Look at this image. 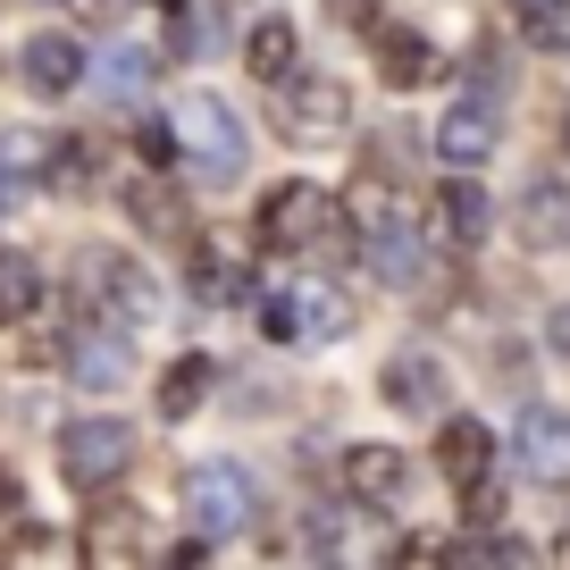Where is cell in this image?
Wrapping results in <instances>:
<instances>
[{
  "mask_svg": "<svg viewBox=\"0 0 570 570\" xmlns=\"http://www.w3.org/2000/svg\"><path fill=\"white\" fill-rule=\"evenodd\" d=\"M252 235H261L268 252H320V261H344V252H353V218H344L320 185H303V177H294V185H268Z\"/></svg>",
  "mask_w": 570,
  "mask_h": 570,
  "instance_id": "cell-1",
  "label": "cell"
},
{
  "mask_svg": "<svg viewBox=\"0 0 570 570\" xmlns=\"http://www.w3.org/2000/svg\"><path fill=\"white\" fill-rule=\"evenodd\" d=\"M252 512H261V495H252V479L235 462H194L185 470V520H194V537H244Z\"/></svg>",
  "mask_w": 570,
  "mask_h": 570,
  "instance_id": "cell-2",
  "label": "cell"
},
{
  "mask_svg": "<svg viewBox=\"0 0 570 570\" xmlns=\"http://www.w3.org/2000/svg\"><path fill=\"white\" fill-rule=\"evenodd\" d=\"M126 462H135V428L126 420H68L59 428V479L68 487H118Z\"/></svg>",
  "mask_w": 570,
  "mask_h": 570,
  "instance_id": "cell-3",
  "label": "cell"
},
{
  "mask_svg": "<svg viewBox=\"0 0 570 570\" xmlns=\"http://www.w3.org/2000/svg\"><path fill=\"white\" fill-rule=\"evenodd\" d=\"M261 336H277V344H336V336H353V303H344L336 285L268 294L261 303Z\"/></svg>",
  "mask_w": 570,
  "mask_h": 570,
  "instance_id": "cell-4",
  "label": "cell"
},
{
  "mask_svg": "<svg viewBox=\"0 0 570 570\" xmlns=\"http://www.w3.org/2000/svg\"><path fill=\"white\" fill-rule=\"evenodd\" d=\"M344 126H353L344 76H285V92H277V135L285 142H336Z\"/></svg>",
  "mask_w": 570,
  "mask_h": 570,
  "instance_id": "cell-5",
  "label": "cell"
},
{
  "mask_svg": "<svg viewBox=\"0 0 570 570\" xmlns=\"http://www.w3.org/2000/svg\"><path fill=\"white\" fill-rule=\"evenodd\" d=\"M177 142L210 177H235V168H244V118H235L227 92H185L177 101Z\"/></svg>",
  "mask_w": 570,
  "mask_h": 570,
  "instance_id": "cell-6",
  "label": "cell"
},
{
  "mask_svg": "<svg viewBox=\"0 0 570 570\" xmlns=\"http://www.w3.org/2000/svg\"><path fill=\"white\" fill-rule=\"evenodd\" d=\"M85 277H92V294H101L109 320H126V327H160L168 294H160V277H151L142 261H126V252H101Z\"/></svg>",
  "mask_w": 570,
  "mask_h": 570,
  "instance_id": "cell-7",
  "label": "cell"
},
{
  "mask_svg": "<svg viewBox=\"0 0 570 570\" xmlns=\"http://www.w3.org/2000/svg\"><path fill=\"white\" fill-rule=\"evenodd\" d=\"M512 462H520V479H537V487H570V411H546V403L520 411Z\"/></svg>",
  "mask_w": 570,
  "mask_h": 570,
  "instance_id": "cell-8",
  "label": "cell"
},
{
  "mask_svg": "<svg viewBox=\"0 0 570 570\" xmlns=\"http://www.w3.org/2000/svg\"><path fill=\"white\" fill-rule=\"evenodd\" d=\"M377 394H386L394 411H411V420H436V411H453V370L436 353H394L386 370H377Z\"/></svg>",
  "mask_w": 570,
  "mask_h": 570,
  "instance_id": "cell-9",
  "label": "cell"
},
{
  "mask_svg": "<svg viewBox=\"0 0 570 570\" xmlns=\"http://www.w3.org/2000/svg\"><path fill=\"white\" fill-rule=\"evenodd\" d=\"M428 142H436V160H445V168H487L503 151V118H495V101H453Z\"/></svg>",
  "mask_w": 570,
  "mask_h": 570,
  "instance_id": "cell-10",
  "label": "cell"
},
{
  "mask_svg": "<svg viewBox=\"0 0 570 570\" xmlns=\"http://www.w3.org/2000/svg\"><path fill=\"white\" fill-rule=\"evenodd\" d=\"M370 268L386 285H420L428 277V235L411 227L394 202H386V210H370Z\"/></svg>",
  "mask_w": 570,
  "mask_h": 570,
  "instance_id": "cell-11",
  "label": "cell"
},
{
  "mask_svg": "<svg viewBox=\"0 0 570 570\" xmlns=\"http://www.w3.org/2000/svg\"><path fill=\"white\" fill-rule=\"evenodd\" d=\"M344 487H353V503L386 512V503H403V487H411V462H403L394 445H344Z\"/></svg>",
  "mask_w": 570,
  "mask_h": 570,
  "instance_id": "cell-12",
  "label": "cell"
},
{
  "mask_svg": "<svg viewBox=\"0 0 570 570\" xmlns=\"http://www.w3.org/2000/svg\"><path fill=\"white\" fill-rule=\"evenodd\" d=\"M377 76H386L394 92H420V85H436V68H445V59H436V42L420 35V26H377Z\"/></svg>",
  "mask_w": 570,
  "mask_h": 570,
  "instance_id": "cell-13",
  "label": "cell"
},
{
  "mask_svg": "<svg viewBox=\"0 0 570 570\" xmlns=\"http://www.w3.org/2000/svg\"><path fill=\"white\" fill-rule=\"evenodd\" d=\"M487 462H495V436H487V420H470V411H445V428H436V470H445L453 487H479Z\"/></svg>",
  "mask_w": 570,
  "mask_h": 570,
  "instance_id": "cell-14",
  "label": "cell"
},
{
  "mask_svg": "<svg viewBox=\"0 0 570 570\" xmlns=\"http://www.w3.org/2000/svg\"><path fill=\"white\" fill-rule=\"evenodd\" d=\"M85 68H92V59H85V42H76V35H35V42H26V59H18V76L35 92H76V85H85Z\"/></svg>",
  "mask_w": 570,
  "mask_h": 570,
  "instance_id": "cell-15",
  "label": "cell"
},
{
  "mask_svg": "<svg viewBox=\"0 0 570 570\" xmlns=\"http://www.w3.org/2000/svg\"><path fill=\"white\" fill-rule=\"evenodd\" d=\"M135 553H142V512L135 503H101V512L85 520V562L118 570V562H135Z\"/></svg>",
  "mask_w": 570,
  "mask_h": 570,
  "instance_id": "cell-16",
  "label": "cell"
},
{
  "mask_svg": "<svg viewBox=\"0 0 570 570\" xmlns=\"http://www.w3.org/2000/svg\"><path fill=\"white\" fill-rule=\"evenodd\" d=\"M51 135H35V126H9V135H0V202H18L26 185H42L51 177Z\"/></svg>",
  "mask_w": 570,
  "mask_h": 570,
  "instance_id": "cell-17",
  "label": "cell"
},
{
  "mask_svg": "<svg viewBox=\"0 0 570 570\" xmlns=\"http://www.w3.org/2000/svg\"><path fill=\"white\" fill-rule=\"evenodd\" d=\"M294 59H303V35H294V18H252L244 68L261 76V85H285V76H294Z\"/></svg>",
  "mask_w": 570,
  "mask_h": 570,
  "instance_id": "cell-18",
  "label": "cell"
},
{
  "mask_svg": "<svg viewBox=\"0 0 570 570\" xmlns=\"http://www.w3.org/2000/svg\"><path fill=\"white\" fill-rule=\"evenodd\" d=\"M68 370H76V386L109 394V386H126V377H135V344H126V336H76V344H68Z\"/></svg>",
  "mask_w": 570,
  "mask_h": 570,
  "instance_id": "cell-19",
  "label": "cell"
},
{
  "mask_svg": "<svg viewBox=\"0 0 570 570\" xmlns=\"http://www.w3.org/2000/svg\"><path fill=\"white\" fill-rule=\"evenodd\" d=\"M520 244H570V185L562 177H537L529 202H520Z\"/></svg>",
  "mask_w": 570,
  "mask_h": 570,
  "instance_id": "cell-20",
  "label": "cell"
},
{
  "mask_svg": "<svg viewBox=\"0 0 570 570\" xmlns=\"http://www.w3.org/2000/svg\"><path fill=\"white\" fill-rule=\"evenodd\" d=\"M185 277H194V294H210V303L244 294V268H235V244H227V235H194V244H185Z\"/></svg>",
  "mask_w": 570,
  "mask_h": 570,
  "instance_id": "cell-21",
  "label": "cell"
},
{
  "mask_svg": "<svg viewBox=\"0 0 570 570\" xmlns=\"http://www.w3.org/2000/svg\"><path fill=\"white\" fill-rule=\"evenodd\" d=\"M126 218H135L142 235H185V194L160 177H135L126 185Z\"/></svg>",
  "mask_w": 570,
  "mask_h": 570,
  "instance_id": "cell-22",
  "label": "cell"
},
{
  "mask_svg": "<svg viewBox=\"0 0 570 570\" xmlns=\"http://www.w3.org/2000/svg\"><path fill=\"white\" fill-rule=\"evenodd\" d=\"M210 353H185V361H168V377H160V420H185V411H202L210 403Z\"/></svg>",
  "mask_w": 570,
  "mask_h": 570,
  "instance_id": "cell-23",
  "label": "cell"
},
{
  "mask_svg": "<svg viewBox=\"0 0 570 570\" xmlns=\"http://www.w3.org/2000/svg\"><path fill=\"white\" fill-rule=\"evenodd\" d=\"M436 218L453 227V244H470V235H487V185H470V168H453V185L436 194Z\"/></svg>",
  "mask_w": 570,
  "mask_h": 570,
  "instance_id": "cell-24",
  "label": "cell"
},
{
  "mask_svg": "<svg viewBox=\"0 0 570 570\" xmlns=\"http://www.w3.org/2000/svg\"><path fill=\"white\" fill-rule=\"evenodd\" d=\"M42 303V268L26 252H0V320H35Z\"/></svg>",
  "mask_w": 570,
  "mask_h": 570,
  "instance_id": "cell-25",
  "label": "cell"
},
{
  "mask_svg": "<svg viewBox=\"0 0 570 570\" xmlns=\"http://www.w3.org/2000/svg\"><path fill=\"white\" fill-rule=\"evenodd\" d=\"M92 76H101L109 101H135V92L151 85V59H142V51H101V59H92Z\"/></svg>",
  "mask_w": 570,
  "mask_h": 570,
  "instance_id": "cell-26",
  "label": "cell"
},
{
  "mask_svg": "<svg viewBox=\"0 0 570 570\" xmlns=\"http://www.w3.org/2000/svg\"><path fill=\"white\" fill-rule=\"evenodd\" d=\"M512 9H520V35H529L537 51H562L570 42V9L562 0H512Z\"/></svg>",
  "mask_w": 570,
  "mask_h": 570,
  "instance_id": "cell-27",
  "label": "cell"
},
{
  "mask_svg": "<svg viewBox=\"0 0 570 570\" xmlns=\"http://www.w3.org/2000/svg\"><path fill=\"white\" fill-rule=\"evenodd\" d=\"M135 151H142V160H177V151H185V142H177V118H168V126L142 118V126H135Z\"/></svg>",
  "mask_w": 570,
  "mask_h": 570,
  "instance_id": "cell-28",
  "label": "cell"
},
{
  "mask_svg": "<svg viewBox=\"0 0 570 570\" xmlns=\"http://www.w3.org/2000/svg\"><path fill=\"white\" fill-rule=\"evenodd\" d=\"M462 495H470V529H495V520H503V487H462Z\"/></svg>",
  "mask_w": 570,
  "mask_h": 570,
  "instance_id": "cell-29",
  "label": "cell"
},
{
  "mask_svg": "<svg viewBox=\"0 0 570 570\" xmlns=\"http://www.w3.org/2000/svg\"><path fill=\"white\" fill-rule=\"evenodd\" d=\"M445 537H403V546H394V562H445Z\"/></svg>",
  "mask_w": 570,
  "mask_h": 570,
  "instance_id": "cell-30",
  "label": "cell"
},
{
  "mask_svg": "<svg viewBox=\"0 0 570 570\" xmlns=\"http://www.w3.org/2000/svg\"><path fill=\"white\" fill-rule=\"evenodd\" d=\"M546 336H553V353L570 361V303H562V311H553V320H546Z\"/></svg>",
  "mask_w": 570,
  "mask_h": 570,
  "instance_id": "cell-31",
  "label": "cell"
},
{
  "mask_svg": "<svg viewBox=\"0 0 570 570\" xmlns=\"http://www.w3.org/2000/svg\"><path fill=\"white\" fill-rule=\"evenodd\" d=\"M9 512H18V470L0 462V520H9Z\"/></svg>",
  "mask_w": 570,
  "mask_h": 570,
  "instance_id": "cell-32",
  "label": "cell"
},
{
  "mask_svg": "<svg viewBox=\"0 0 570 570\" xmlns=\"http://www.w3.org/2000/svg\"><path fill=\"white\" fill-rule=\"evenodd\" d=\"M76 18H109V9H118V0H68Z\"/></svg>",
  "mask_w": 570,
  "mask_h": 570,
  "instance_id": "cell-33",
  "label": "cell"
},
{
  "mask_svg": "<svg viewBox=\"0 0 570 570\" xmlns=\"http://www.w3.org/2000/svg\"><path fill=\"white\" fill-rule=\"evenodd\" d=\"M370 9H377V0H336V18H353V26L370 18Z\"/></svg>",
  "mask_w": 570,
  "mask_h": 570,
  "instance_id": "cell-34",
  "label": "cell"
},
{
  "mask_svg": "<svg viewBox=\"0 0 570 570\" xmlns=\"http://www.w3.org/2000/svg\"><path fill=\"white\" fill-rule=\"evenodd\" d=\"M553 553H562V562H570V529H562V546H553Z\"/></svg>",
  "mask_w": 570,
  "mask_h": 570,
  "instance_id": "cell-35",
  "label": "cell"
},
{
  "mask_svg": "<svg viewBox=\"0 0 570 570\" xmlns=\"http://www.w3.org/2000/svg\"><path fill=\"white\" fill-rule=\"evenodd\" d=\"M562 142H570V101H562Z\"/></svg>",
  "mask_w": 570,
  "mask_h": 570,
  "instance_id": "cell-36",
  "label": "cell"
},
{
  "mask_svg": "<svg viewBox=\"0 0 570 570\" xmlns=\"http://www.w3.org/2000/svg\"><path fill=\"white\" fill-rule=\"evenodd\" d=\"M160 9H185V0H160Z\"/></svg>",
  "mask_w": 570,
  "mask_h": 570,
  "instance_id": "cell-37",
  "label": "cell"
}]
</instances>
